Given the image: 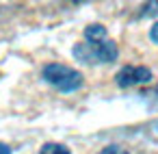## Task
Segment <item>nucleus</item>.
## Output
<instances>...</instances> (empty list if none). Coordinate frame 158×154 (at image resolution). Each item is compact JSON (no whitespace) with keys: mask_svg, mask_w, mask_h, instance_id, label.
<instances>
[{"mask_svg":"<svg viewBox=\"0 0 158 154\" xmlns=\"http://www.w3.org/2000/svg\"><path fill=\"white\" fill-rule=\"evenodd\" d=\"M74 59L80 63H115L119 57V48L115 41L104 39V41H95V44H76L72 50Z\"/></svg>","mask_w":158,"mask_h":154,"instance_id":"obj_2","label":"nucleus"},{"mask_svg":"<svg viewBox=\"0 0 158 154\" xmlns=\"http://www.w3.org/2000/svg\"><path fill=\"white\" fill-rule=\"evenodd\" d=\"M147 96H156V98H154V104H156V106H158V87H156V89H154V91H152V93H147Z\"/></svg>","mask_w":158,"mask_h":154,"instance_id":"obj_10","label":"nucleus"},{"mask_svg":"<svg viewBox=\"0 0 158 154\" xmlns=\"http://www.w3.org/2000/svg\"><path fill=\"white\" fill-rule=\"evenodd\" d=\"M85 39L89 44H95V41H104L106 39V28L102 24H89L85 28Z\"/></svg>","mask_w":158,"mask_h":154,"instance_id":"obj_4","label":"nucleus"},{"mask_svg":"<svg viewBox=\"0 0 158 154\" xmlns=\"http://www.w3.org/2000/svg\"><path fill=\"white\" fill-rule=\"evenodd\" d=\"M154 78L152 70L145 67V65H123L117 74H115V83L117 87L121 89H128V87H136V85H145Z\"/></svg>","mask_w":158,"mask_h":154,"instance_id":"obj_3","label":"nucleus"},{"mask_svg":"<svg viewBox=\"0 0 158 154\" xmlns=\"http://www.w3.org/2000/svg\"><path fill=\"white\" fill-rule=\"evenodd\" d=\"M0 154H11V148L7 143H2V141H0Z\"/></svg>","mask_w":158,"mask_h":154,"instance_id":"obj_9","label":"nucleus"},{"mask_svg":"<svg viewBox=\"0 0 158 154\" xmlns=\"http://www.w3.org/2000/svg\"><path fill=\"white\" fill-rule=\"evenodd\" d=\"M156 15H158V2H145L141 7L139 18H156Z\"/></svg>","mask_w":158,"mask_h":154,"instance_id":"obj_6","label":"nucleus"},{"mask_svg":"<svg viewBox=\"0 0 158 154\" xmlns=\"http://www.w3.org/2000/svg\"><path fill=\"white\" fill-rule=\"evenodd\" d=\"M149 39H152L154 44H158V22H156V24L149 28Z\"/></svg>","mask_w":158,"mask_h":154,"instance_id":"obj_8","label":"nucleus"},{"mask_svg":"<svg viewBox=\"0 0 158 154\" xmlns=\"http://www.w3.org/2000/svg\"><path fill=\"white\" fill-rule=\"evenodd\" d=\"M39 154H72L69 152V148L67 145H63V143H44L41 145V150H39Z\"/></svg>","mask_w":158,"mask_h":154,"instance_id":"obj_5","label":"nucleus"},{"mask_svg":"<svg viewBox=\"0 0 158 154\" xmlns=\"http://www.w3.org/2000/svg\"><path fill=\"white\" fill-rule=\"evenodd\" d=\"M98 154H130V152H126V150L119 148V145H106V148H102Z\"/></svg>","mask_w":158,"mask_h":154,"instance_id":"obj_7","label":"nucleus"},{"mask_svg":"<svg viewBox=\"0 0 158 154\" xmlns=\"http://www.w3.org/2000/svg\"><path fill=\"white\" fill-rule=\"evenodd\" d=\"M41 78L61 93H74L85 85V76L78 70L63 63H46L41 70Z\"/></svg>","mask_w":158,"mask_h":154,"instance_id":"obj_1","label":"nucleus"}]
</instances>
